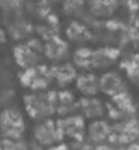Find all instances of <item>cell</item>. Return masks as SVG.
<instances>
[{"mask_svg": "<svg viewBox=\"0 0 139 150\" xmlns=\"http://www.w3.org/2000/svg\"><path fill=\"white\" fill-rule=\"evenodd\" d=\"M56 97H51L49 93H35L26 96L25 105L27 112L39 120L48 118L56 109Z\"/></svg>", "mask_w": 139, "mask_h": 150, "instance_id": "cell-1", "label": "cell"}, {"mask_svg": "<svg viewBox=\"0 0 139 150\" xmlns=\"http://www.w3.org/2000/svg\"><path fill=\"white\" fill-rule=\"evenodd\" d=\"M0 129L4 137L19 139L25 131V121L21 112L14 108H6L0 115Z\"/></svg>", "mask_w": 139, "mask_h": 150, "instance_id": "cell-2", "label": "cell"}, {"mask_svg": "<svg viewBox=\"0 0 139 150\" xmlns=\"http://www.w3.org/2000/svg\"><path fill=\"white\" fill-rule=\"evenodd\" d=\"M33 138L34 144L41 149H47L55 145L61 138L56 122L49 118L41 120L33 129Z\"/></svg>", "mask_w": 139, "mask_h": 150, "instance_id": "cell-3", "label": "cell"}, {"mask_svg": "<svg viewBox=\"0 0 139 150\" xmlns=\"http://www.w3.org/2000/svg\"><path fill=\"white\" fill-rule=\"evenodd\" d=\"M61 136H68L72 141L79 142L85 135L84 117L82 115H69L56 121Z\"/></svg>", "mask_w": 139, "mask_h": 150, "instance_id": "cell-4", "label": "cell"}, {"mask_svg": "<svg viewBox=\"0 0 139 150\" xmlns=\"http://www.w3.org/2000/svg\"><path fill=\"white\" fill-rule=\"evenodd\" d=\"M99 91L114 97L126 91V83L119 73L107 70L99 77Z\"/></svg>", "mask_w": 139, "mask_h": 150, "instance_id": "cell-5", "label": "cell"}, {"mask_svg": "<svg viewBox=\"0 0 139 150\" xmlns=\"http://www.w3.org/2000/svg\"><path fill=\"white\" fill-rule=\"evenodd\" d=\"M111 130L112 128L109 125V123L98 118L91 121V123L85 129V135L91 145H98L110 137Z\"/></svg>", "mask_w": 139, "mask_h": 150, "instance_id": "cell-6", "label": "cell"}, {"mask_svg": "<svg viewBox=\"0 0 139 150\" xmlns=\"http://www.w3.org/2000/svg\"><path fill=\"white\" fill-rule=\"evenodd\" d=\"M81 110H82V116L92 121V120H98L102 118V116L105 112V107L102 103L100 100H98L95 96L91 97H82L79 103H78Z\"/></svg>", "mask_w": 139, "mask_h": 150, "instance_id": "cell-7", "label": "cell"}, {"mask_svg": "<svg viewBox=\"0 0 139 150\" xmlns=\"http://www.w3.org/2000/svg\"><path fill=\"white\" fill-rule=\"evenodd\" d=\"M76 86L83 97L95 96L99 91V77L92 73H85L77 76Z\"/></svg>", "mask_w": 139, "mask_h": 150, "instance_id": "cell-8", "label": "cell"}, {"mask_svg": "<svg viewBox=\"0 0 139 150\" xmlns=\"http://www.w3.org/2000/svg\"><path fill=\"white\" fill-rule=\"evenodd\" d=\"M90 13L97 18H107L116 9L114 0H90Z\"/></svg>", "mask_w": 139, "mask_h": 150, "instance_id": "cell-9", "label": "cell"}, {"mask_svg": "<svg viewBox=\"0 0 139 150\" xmlns=\"http://www.w3.org/2000/svg\"><path fill=\"white\" fill-rule=\"evenodd\" d=\"M64 8H68V13L76 14L82 11L83 8V1L82 0H68L64 4Z\"/></svg>", "mask_w": 139, "mask_h": 150, "instance_id": "cell-10", "label": "cell"}, {"mask_svg": "<svg viewBox=\"0 0 139 150\" xmlns=\"http://www.w3.org/2000/svg\"><path fill=\"white\" fill-rule=\"evenodd\" d=\"M0 150H2V145H0Z\"/></svg>", "mask_w": 139, "mask_h": 150, "instance_id": "cell-11", "label": "cell"}, {"mask_svg": "<svg viewBox=\"0 0 139 150\" xmlns=\"http://www.w3.org/2000/svg\"><path fill=\"white\" fill-rule=\"evenodd\" d=\"M138 1H139V0H138Z\"/></svg>", "mask_w": 139, "mask_h": 150, "instance_id": "cell-12", "label": "cell"}]
</instances>
